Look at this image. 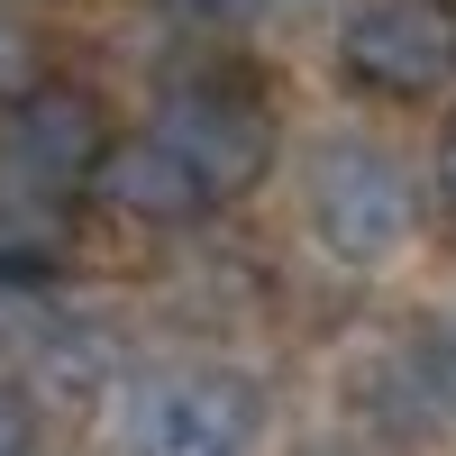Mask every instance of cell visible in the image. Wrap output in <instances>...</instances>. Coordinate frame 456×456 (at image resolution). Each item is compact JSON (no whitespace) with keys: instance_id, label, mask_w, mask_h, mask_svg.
Returning a JSON list of instances; mask_svg holds the SVG:
<instances>
[{"instance_id":"8fae6325","label":"cell","mask_w":456,"mask_h":456,"mask_svg":"<svg viewBox=\"0 0 456 456\" xmlns=\"http://www.w3.org/2000/svg\"><path fill=\"white\" fill-rule=\"evenodd\" d=\"M438 183H447V201H456V119H447V137H438Z\"/></svg>"},{"instance_id":"5b68a950","label":"cell","mask_w":456,"mask_h":456,"mask_svg":"<svg viewBox=\"0 0 456 456\" xmlns=\"http://www.w3.org/2000/svg\"><path fill=\"white\" fill-rule=\"evenodd\" d=\"M338 55L365 92L429 101L438 83H456V0H365L338 37Z\"/></svg>"},{"instance_id":"ba28073f","label":"cell","mask_w":456,"mask_h":456,"mask_svg":"<svg viewBox=\"0 0 456 456\" xmlns=\"http://www.w3.org/2000/svg\"><path fill=\"white\" fill-rule=\"evenodd\" d=\"M165 19H183V28H247L265 0H156Z\"/></svg>"},{"instance_id":"3957f363","label":"cell","mask_w":456,"mask_h":456,"mask_svg":"<svg viewBox=\"0 0 456 456\" xmlns=\"http://www.w3.org/2000/svg\"><path fill=\"white\" fill-rule=\"evenodd\" d=\"M311 228L338 265H393L411 247V228H420L411 174L384 146H329L311 165Z\"/></svg>"},{"instance_id":"277c9868","label":"cell","mask_w":456,"mask_h":456,"mask_svg":"<svg viewBox=\"0 0 456 456\" xmlns=\"http://www.w3.org/2000/svg\"><path fill=\"white\" fill-rule=\"evenodd\" d=\"M0 146H10V165L37 183V192H83V183H101V165H110V110H101V92H83V83H37L0 110Z\"/></svg>"},{"instance_id":"9c48e42d","label":"cell","mask_w":456,"mask_h":456,"mask_svg":"<svg viewBox=\"0 0 456 456\" xmlns=\"http://www.w3.org/2000/svg\"><path fill=\"white\" fill-rule=\"evenodd\" d=\"M0 456H37V402L19 384H0Z\"/></svg>"},{"instance_id":"30bf717a","label":"cell","mask_w":456,"mask_h":456,"mask_svg":"<svg viewBox=\"0 0 456 456\" xmlns=\"http://www.w3.org/2000/svg\"><path fill=\"white\" fill-rule=\"evenodd\" d=\"M429 384H438V402L456 411V320H447V329L429 338Z\"/></svg>"},{"instance_id":"8992f818","label":"cell","mask_w":456,"mask_h":456,"mask_svg":"<svg viewBox=\"0 0 456 456\" xmlns=\"http://www.w3.org/2000/svg\"><path fill=\"white\" fill-rule=\"evenodd\" d=\"M92 192L119 210V219H137V228H192V219H210V210H219V192H210V183L174 156L156 128L110 146V165H101Z\"/></svg>"},{"instance_id":"6da1fadb","label":"cell","mask_w":456,"mask_h":456,"mask_svg":"<svg viewBox=\"0 0 456 456\" xmlns=\"http://www.w3.org/2000/svg\"><path fill=\"white\" fill-rule=\"evenodd\" d=\"M156 137L210 183L219 201L256 192L265 165H274V110H265V92L238 83V73H192V83H174L156 101Z\"/></svg>"},{"instance_id":"7a4b0ae2","label":"cell","mask_w":456,"mask_h":456,"mask_svg":"<svg viewBox=\"0 0 456 456\" xmlns=\"http://www.w3.org/2000/svg\"><path fill=\"white\" fill-rule=\"evenodd\" d=\"M256 402L228 374H146L110 402V456H247Z\"/></svg>"},{"instance_id":"7c38bea8","label":"cell","mask_w":456,"mask_h":456,"mask_svg":"<svg viewBox=\"0 0 456 456\" xmlns=\"http://www.w3.org/2000/svg\"><path fill=\"white\" fill-rule=\"evenodd\" d=\"M10 292H19V283H0V338H10Z\"/></svg>"},{"instance_id":"52a82bcc","label":"cell","mask_w":456,"mask_h":456,"mask_svg":"<svg viewBox=\"0 0 456 456\" xmlns=\"http://www.w3.org/2000/svg\"><path fill=\"white\" fill-rule=\"evenodd\" d=\"M28 83H37V37H28L10 10H0V110H10Z\"/></svg>"}]
</instances>
